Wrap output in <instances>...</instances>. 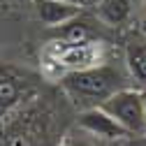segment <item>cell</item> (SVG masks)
Returning <instances> with one entry per match:
<instances>
[{
    "instance_id": "cell-4",
    "label": "cell",
    "mask_w": 146,
    "mask_h": 146,
    "mask_svg": "<svg viewBox=\"0 0 146 146\" xmlns=\"http://www.w3.org/2000/svg\"><path fill=\"white\" fill-rule=\"evenodd\" d=\"M33 79L12 65L0 67V118H7L16 107L30 95Z\"/></svg>"
},
{
    "instance_id": "cell-10",
    "label": "cell",
    "mask_w": 146,
    "mask_h": 146,
    "mask_svg": "<svg viewBox=\"0 0 146 146\" xmlns=\"http://www.w3.org/2000/svg\"><path fill=\"white\" fill-rule=\"evenodd\" d=\"M67 3H74V5H86V3H90V0H67Z\"/></svg>"
},
{
    "instance_id": "cell-8",
    "label": "cell",
    "mask_w": 146,
    "mask_h": 146,
    "mask_svg": "<svg viewBox=\"0 0 146 146\" xmlns=\"http://www.w3.org/2000/svg\"><path fill=\"white\" fill-rule=\"evenodd\" d=\"M125 63H127V70L130 74L146 84V40H137V42H130L125 49Z\"/></svg>"
},
{
    "instance_id": "cell-2",
    "label": "cell",
    "mask_w": 146,
    "mask_h": 146,
    "mask_svg": "<svg viewBox=\"0 0 146 146\" xmlns=\"http://www.w3.org/2000/svg\"><path fill=\"white\" fill-rule=\"evenodd\" d=\"M0 146H60V141L53 137L46 116L26 111L0 125Z\"/></svg>"
},
{
    "instance_id": "cell-3",
    "label": "cell",
    "mask_w": 146,
    "mask_h": 146,
    "mask_svg": "<svg viewBox=\"0 0 146 146\" xmlns=\"http://www.w3.org/2000/svg\"><path fill=\"white\" fill-rule=\"evenodd\" d=\"M104 111L116 123H121L127 135L146 132V114H144V93L137 88H118L102 104Z\"/></svg>"
},
{
    "instance_id": "cell-12",
    "label": "cell",
    "mask_w": 146,
    "mask_h": 146,
    "mask_svg": "<svg viewBox=\"0 0 146 146\" xmlns=\"http://www.w3.org/2000/svg\"><path fill=\"white\" fill-rule=\"evenodd\" d=\"M144 114H146V93H144Z\"/></svg>"
},
{
    "instance_id": "cell-13",
    "label": "cell",
    "mask_w": 146,
    "mask_h": 146,
    "mask_svg": "<svg viewBox=\"0 0 146 146\" xmlns=\"http://www.w3.org/2000/svg\"><path fill=\"white\" fill-rule=\"evenodd\" d=\"M144 137H146V132H144Z\"/></svg>"
},
{
    "instance_id": "cell-6",
    "label": "cell",
    "mask_w": 146,
    "mask_h": 146,
    "mask_svg": "<svg viewBox=\"0 0 146 146\" xmlns=\"http://www.w3.org/2000/svg\"><path fill=\"white\" fill-rule=\"evenodd\" d=\"M35 12L44 26L58 28L72 19H77L81 14V5L67 3V0H35Z\"/></svg>"
},
{
    "instance_id": "cell-5",
    "label": "cell",
    "mask_w": 146,
    "mask_h": 146,
    "mask_svg": "<svg viewBox=\"0 0 146 146\" xmlns=\"http://www.w3.org/2000/svg\"><path fill=\"white\" fill-rule=\"evenodd\" d=\"M79 125L88 135L100 137V139H123V137H127V130L121 123H116L102 107L84 109L81 116H79Z\"/></svg>"
},
{
    "instance_id": "cell-7",
    "label": "cell",
    "mask_w": 146,
    "mask_h": 146,
    "mask_svg": "<svg viewBox=\"0 0 146 146\" xmlns=\"http://www.w3.org/2000/svg\"><path fill=\"white\" fill-rule=\"evenodd\" d=\"M130 12H132V0H98V16L109 26L125 23Z\"/></svg>"
},
{
    "instance_id": "cell-1",
    "label": "cell",
    "mask_w": 146,
    "mask_h": 146,
    "mask_svg": "<svg viewBox=\"0 0 146 146\" xmlns=\"http://www.w3.org/2000/svg\"><path fill=\"white\" fill-rule=\"evenodd\" d=\"M60 86L77 107L90 109L100 107L114 90L123 88V79L116 70L107 65H88L67 72L60 79Z\"/></svg>"
},
{
    "instance_id": "cell-9",
    "label": "cell",
    "mask_w": 146,
    "mask_h": 146,
    "mask_svg": "<svg viewBox=\"0 0 146 146\" xmlns=\"http://www.w3.org/2000/svg\"><path fill=\"white\" fill-rule=\"evenodd\" d=\"M58 28H60V40L67 42V44H86V42L93 40V33H90V28H88L86 23L77 21V19H72V21L58 26Z\"/></svg>"
},
{
    "instance_id": "cell-11",
    "label": "cell",
    "mask_w": 146,
    "mask_h": 146,
    "mask_svg": "<svg viewBox=\"0 0 146 146\" xmlns=\"http://www.w3.org/2000/svg\"><path fill=\"white\" fill-rule=\"evenodd\" d=\"M144 28H146V3H144Z\"/></svg>"
}]
</instances>
